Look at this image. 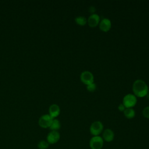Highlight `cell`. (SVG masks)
Masks as SVG:
<instances>
[{
	"mask_svg": "<svg viewBox=\"0 0 149 149\" xmlns=\"http://www.w3.org/2000/svg\"><path fill=\"white\" fill-rule=\"evenodd\" d=\"M86 87H87V90L88 91L94 92L97 88V86H96V84L94 82L91 84H90L86 86Z\"/></svg>",
	"mask_w": 149,
	"mask_h": 149,
	"instance_id": "obj_16",
	"label": "cell"
},
{
	"mask_svg": "<svg viewBox=\"0 0 149 149\" xmlns=\"http://www.w3.org/2000/svg\"><path fill=\"white\" fill-rule=\"evenodd\" d=\"M100 22V16L96 13L90 15L87 19V23L90 27H95L99 24Z\"/></svg>",
	"mask_w": 149,
	"mask_h": 149,
	"instance_id": "obj_9",
	"label": "cell"
},
{
	"mask_svg": "<svg viewBox=\"0 0 149 149\" xmlns=\"http://www.w3.org/2000/svg\"><path fill=\"white\" fill-rule=\"evenodd\" d=\"M61 125L59 120L57 119H53L52 122L49 128L51 130L58 131L61 128Z\"/></svg>",
	"mask_w": 149,
	"mask_h": 149,
	"instance_id": "obj_13",
	"label": "cell"
},
{
	"mask_svg": "<svg viewBox=\"0 0 149 149\" xmlns=\"http://www.w3.org/2000/svg\"><path fill=\"white\" fill-rule=\"evenodd\" d=\"M104 142L102 137L100 136H93L89 141V147L91 149H102Z\"/></svg>",
	"mask_w": 149,
	"mask_h": 149,
	"instance_id": "obj_3",
	"label": "cell"
},
{
	"mask_svg": "<svg viewBox=\"0 0 149 149\" xmlns=\"http://www.w3.org/2000/svg\"><path fill=\"white\" fill-rule=\"evenodd\" d=\"M146 96H147V97L149 99V93H148V94H147V95H146Z\"/></svg>",
	"mask_w": 149,
	"mask_h": 149,
	"instance_id": "obj_20",
	"label": "cell"
},
{
	"mask_svg": "<svg viewBox=\"0 0 149 149\" xmlns=\"http://www.w3.org/2000/svg\"><path fill=\"white\" fill-rule=\"evenodd\" d=\"M118 108L120 111H124L125 109H126V107L124 106V105L123 104H120L119 105Z\"/></svg>",
	"mask_w": 149,
	"mask_h": 149,
	"instance_id": "obj_18",
	"label": "cell"
},
{
	"mask_svg": "<svg viewBox=\"0 0 149 149\" xmlns=\"http://www.w3.org/2000/svg\"><path fill=\"white\" fill-rule=\"evenodd\" d=\"M123 113L125 116L129 119H133L134 118L136 113L135 111L133 108H126L125 111H123Z\"/></svg>",
	"mask_w": 149,
	"mask_h": 149,
	"instance_id": "obj_12",
	"label": "cell"
},
{
	"mask_svg": "<svg viewBox=\"0 0 149 149\" xmlns=\"http://www.w3.org/2000/svg\"><path fill=\"white\" fill-rule=\"evenodd\" d=\"M80 79L81 81L86 86L94 83V76L90 71H84L80 74Z\"/></svg>",
	"mask_w": 149,
	"mask_h": 149,
	"instance_id": "obj_6",
	"label": "cell"
},
{
	"mask_svg": "<svg viewBox=\"0 0 149 149\" xmlns=\"http://www.w3.org/2000/svg\"><path fill=\"white\" fill-rule=\"evenodd\" d=\"M142 113H143V115L144 118L149 119V106L146 107L143 109Z\"/></svg>",
	"mask_w": 149,
	"mask_h": 149,
	"instance_id": "obj_17",
	"label": "cell"
},
{
	"mask_svg": "<svg viewBox=\"0 0 149 149\" xmlns=\"http://www.w3.org/2000/svg\"><path fill=\"white\" fill-rule=\"evenodd\" d=\"M132 90L136 97H144L148 93V87L144 81L141 79H137L133 84Z\"/></svg>",
	"mask_w": 149,
	"mask_h": 149,
	"instance_id": "obj_1",
	"label": "cell"
},
{
	"mask_svg": "<svg viewBox=\"0 0 149 149\" xmlns=\"http://www.w3.org/2000/svg\"><path fill=\"white\" fill-rule=\"evenodd\" d=\"M95 11V8H94V7H93V6H91V7H90V8H89V12H90V13H92V14H93V13H94V12Z\"/></svg>",
	"mask_w": 149,
	"mask_h": 149,
	"instance_id": "obj_19",
	"label": "cell"
},
{
	"mask_svg": "<svg viewBox=\"0 0 149 149\" xmlns=\"http://www.w3.org/2000/svg\"><path fill=\"white\" fill-rule=\"evenodd\" d=\"M137 103V97L132 94H126L123 98L122 104L126 108H133Z\"/></svg>",
	"mask_w": 149,
	"mask_h": 149,
	"instance_id": "obj_4",
	"label": "cell"
},
{
	"mask_svg": "<svg viewBox=\"0 0 149 149\" xmlns=\"http://www.w3.org/2000/svg\"><path fill=\"white\" fill-rule=\"evenodd\" d=\"M74 21L76 24L79 26H84L87 23V20L84 16H79L76 17L74 19Z\"/></svg>",
	"mask_w": 149,
	"mask_h": 149,
	"instance_id": "obj_14",
	"label": "cell"
},
{
	"mask_svg": "<svg viewBox=\"0 0 149 149\" xmlns=\"http://www.w3.org/2000/svg\"><path fill=\"white\" fill-rule=\"evenodd\" d=\"M104 125L99 120L93 122L90 126V133L93 136H100L103 132Z\"/></svg>",
	"mask_w": 149,
	"mask_h": 149,
	"instance_id": "obj_2",
	"label": "cell"
},
{
	"mask_svg": "<svg viewBox=\"0 0 149 149\" xmlns=\"http://www.w3.org/2000/svg\"><path fill=\"white\" fill-rule=\"evenodd\" d=\"M148 93H149V88H148Z\"/></svg>",
	"mask_w": 149,
	"mask_h": 149,
	"instance_id": "obj_21",
	"label": "cell"
},
{
	"mask_svg": "<svg viewBox=\"0 0 149 149\" xmlns=\"http://www.w3.org/2000/svg\"><path fill=\"white\" fill-rule=\"evenodd\" d=\"M114 137H115L114 132L111 129L108 128L103 130L102 138L103 139L104 141L106 142H111L113 140Z\"/></svg>",
	"mask_w": 149,
	"mask_h": 149,
	"instance_id": "obj_10",
	"label": "cell"
},
{
	"mask_svg": "<svg viewBox=\"0 0 149 149\" xmlns=\"http://www.w3.org/2000/svg\"><path fill=\"white\" fill-rule=\"evenodd\" d=\"M49 143L47 140H40L37 144V147L38 149H47L49 147Z\"/></svg>",
	"mask_w": 149,
	"mask_h": 149,
	"instance_id": "obj_15",
	"label": "cell"
},
{
	"mask_svg": "<svg viewBox=\"0 0 149 149\" xmlns=\"http://www.w3.org/2000/svg\"><path fill=\"white\" fill-rule=\"evenodd\" d=\"M53 118L49 114H44L42 115L38 120L39 126L44 129L49 127Z\"/></svg>",
	"mask_w": 149,
	"mask_h": 149,
	"instance_id": "obj_5",
	"label": "cell"
},
{
	"mask_svg": "<svg viewBox=\"0 0 149 149\" xmlns=\"http://www.w3.org/2000/svg\"><path fill=\"white\" fill-rule=\"evenodd\" d=\"M100 29L104 32L108 31L111 28V22L108 18L102 19L99 23Z\"/></svg>",
	"mask_w": 149,
	"mask_h": 149,
	"instance_id": "obj_8",
	"label": "cell"
},
{
	"mask_svg": "<svg viewBox=\"0 0 149 149\" xmlns=\"http://www.w3.org/2000/svg\"><path fill=\"white\" fill-rule=\"evenodd\" d=\"M60 137V133L58 132V131L51 130L47 136L46 140L49 144H54L58 142Z\"/></svg>",
	"mask_w": 149,
	"mask_h": 149,
	"instance_id": "obj_7",
	"label": "cell"
},
{
	"mask_svg": "<svg viewBox=\"0 0 149 149\" xmlns=\"http://www.w3.org/2000/svg\"><path fill=\"white\" fill-rule=\"evenodd\" d=\"M60 108L57 104H52L49 108V115L53 118L55 119L60 114Z\"/></svg>",
	"mask_w": 149,
	"mask_h": 149,
	"instance_id": "obj_11",
	"label": "cell"
}]
</instances>
